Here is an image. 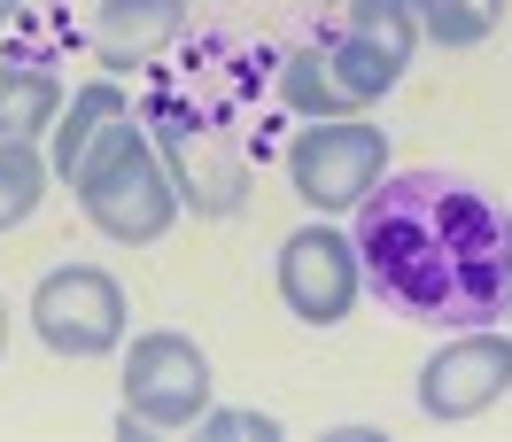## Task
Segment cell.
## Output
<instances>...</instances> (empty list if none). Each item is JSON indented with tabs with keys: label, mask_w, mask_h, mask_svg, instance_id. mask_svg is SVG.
<instances>
[{
	"label": "cell",
	"mask_w": 512,
	"mask_h": 442,
	"mask_svg": "<svg viewBox=\"0 0 512 442\" xmlns=\"http://www.w3.org/2000/svg\"><path fill=\"white\" fill-rule=\"evenodd\" d=\"M63 78L55 70H0V148L8 140H39V132H55L63 117Z\"/></svg>",
	"instance_id": "cell-12"
},
{
	"label": "cell",
	"mask_w": 512,
	"mask_h": 442,
	"mask_svg": "<svg viewBox=\"0 0 512 442\" xmlns=\"http://www.w3.org/2000/svg\"><path fill=\"white\" fill-rule=\"evenodd\" d=\"M47 156H39V140H8L0 148V233H16V225L39 210V194H47Z\"/></svg>",
	"instance_id": "cell-14"
},
{
	"label": "cell",
	"mask_w": 512,
	"mask_h": 442,
	"mask_svg": "<svg viewBox=\"0 0 512 442\" xmlns=\"http://www.w3.org/2000/svg\"><path fill=\"white\" fill-rule=\"evenodd\" d=\"M497 318H505V326H512V280H505V311H497Z\"/></svg>",
	"instance_id": "cell-17"
},
{
	"label": "cell",
	"mask_w": 512,
	"mask_h": 442,
	"mask_svg": "<svg viewBox=\"0 0 512 442\" xmlns=\"http://www.w3.org/2000/svg\"><path fill=\"white\" fill-rule=\"evenodd\" d=\"M24 318H32V334L55 357H109L132 326L125 287H117V272H101V264H55V272H39Z\"/></svg>",
	"instance_id": "cell-6"
},
{
	"label": "cell",
	"mask_w": 512,
	"mask_h": 442,
	"mask_svg": "<svg viewBox=\"0 0 512 442\" xmlns=\"http://www.w3.org/2000/svg\"><path fill=\"white\" fill-rule=\"evenodd\" d=\"M109 117H132L125 86H117V78H94V86H78V94L63 101L55 132H47V171H55V179H70V171H78V156L94 148V132L109 125Z\"/></svg>",
	"instance_id": "cell-11"
},
{
	"label": "cell",
	"mask_w": 512,
	"mask_h": 442,
	"mask_svg": "<svg viewBox=\"0 0 512 442\" xmlns=\"http://www.w3.org/2000/svg\"><path fill=\"white\" fill-rule=\"evenodd\" d=\"M357 264L412 326H481L505 311L512 218L466 179L396 171L357 202Z\"/></svg>",
	"instance_id": "cell-1"
},
{
	"label": "cell",
	"mask_w": 512,
	"mask_h": 442,
	"mask_svg": "<svg viewBox=\"0 0 512 442\" xmlns=\"http://www.w3.org/2000/svg\"><path fill=\"white\" fill-rule=\"evenodd\" d=\"M218 404V380H210V357L187 334H140L125 349V419L117 427H156V435H187L202 411Z\"/></svg>",
	"instance_id": "cell-3"
},
{
	"label": "cell",
	"mask_w": 512,
	"mask_h": 442,
	"mask_svg": "<svg viewBox=\"0 0 512 442\" xmlns=\"http://www.w3.org/2000/svg\"><path fill=\"white\" fill-rule=\"evenodd\" d=\"M148 132H156V156H163V171H171L179 202H194L202 218H233V210H241L249 171L233 156V140H225L202 109H187V94H163L156 117H148Z\"/></svg>",
	"instance_id": "cell-7"
},
{
	"label": "cell",
	"mask_w": 512,
	"mask_h": 442,
	"mask_svg": "<svg viewBox=\"0 0 512 442\" xmlns=\"http://www.w3.org/2000/svg\"><path fill=\"white\" fill-rule=\"evenodd\" d=\"M194 435H210V442H280V435H288V427H280V419H272V411H218V404H210V411H202V419H194Z\"/></svg>",
	"instance_id": "cell-15"
},
{
	"label": "cell",
	"mask_w": 512,
	"mask_h": 442,
	"mask_svg": "<svg viewBox=\"0 0 512 442\" xmlns=\"http://www.w3.org/2000/svg\"><path fill=\"white\" fill-rule=\"evenodd\" d=\"M8 16H16V0H0V24H8Z\"/></svg>",
	"instance_id": "cell-18"
},
{
	"label": "cell",
	"mask_w": 512,
	"mask_h": 442,
	"mask_svg": "<svg viewBox=\"0 0 512 442\" xmlns=\"http://www.w3.org/2000/svg\"><path fill=\"white\" fill-rule=\"evenodd\" d=\"M78 194V210L94 225L101 241H117V249H140V241H163L171 218L187 210L179 187H171V171L156 156V132L132 125V117H109L94 132V148L78 156V171L63 179Z\"/></svg>",
	"instance_id": "cell-2"
},
{
	"label": "cell",
	"mask_w": 512,
	"mask_h": 442,
	"mask_svg": "<svg viewBox=\"0 0 512 442\" xmlns=\"http://www.w3.org/2000/svg\"><path fill=\"white\" fill-rule=\"evenodd\" d=\"M194 0H101L94 8V63L101 70H140L156 63L171 39L187 32Z\"/></svg>",
	"instance_id": "cell-10"
},
{
	"label": "cell",
	"mask_w": 512,
	"mask_h": 442,
	"mask_svg": "<svg viewBox=\"0 0 512 442\" xmlns=\"http://www.w3.org/2000/svg\"><path fill=\"white\" fill-rule=\"evenodd\" d=\"M505 396H512V334L458 326V342H443L419 365V411L435 427H466L481 411H497Z\"/></svg>",
	"instance_id": "cell-8"
},
{
	"label": "cell",
	"mask_w": 512,
	"mask_h": 442,
	"mask_svg": "<svg viewBox=\"0 0 512 442\" xmlns=\"http://www.w3.org/2000/svg\"><path fill=\"white\" fill-rule=\"evenodd\" d=\"M505 8H512V0H412L419 32L435 39V47H450V55L497 39V32H505Z\"/></svg>",
	"instance_id": "cell-13"
},
{
	"label": "cell",
	"mask_w": 512,
	"mask_h": 442,
	"mask_svg": "<svg viewBox=\"0 0 512 442\" xmlns=\"http://www.w3.org/2000/svg\"><path fill=\"white\" fill-rule=\"evenodd\" d=\"M288 179L319 218L357 210V202L388 179V132L365 125V117H311L288 148Z\"/></svg>",
	"instance_id": "cell-5"
},
{
	"label": "cell",
	"mask_w": 512,
	"mask_h": 442,
	"mask_svg": "<svg viewBox=\"0 0 512 442\" xmlns=\"http://www.w3.org/2000/svg\"><path fill=\"white\" fill-rule=\"evenodd\" d=\"M0 70H8V63H0Z\"/></svg>",
	"instance_id": "cell-19"
},
{
	"label": "cell",
	"mask_w": 512,
	"mask_h": 442,
	"mask_svg": "<svg viewBox=\"0 0 512 442\" xmlns=\"http://www.w3.org/2000/svg\"><path fill=\"white\" fill-rule=\"evenodd\" d=\"M357 287H365V264H357V241L334 233V225H295L280 241V303H288L303 326H342L357 311Z\"/></svg>",
	"instance_id": "cell-9"
},
{
	"label": "cell",
	"mask_w": 512,
	"mask_h": 442,
	"mask_svg": "<svg viewBox=\"0 0 512 442\" xmlns=\"http://www.w3.org/2000/svg\"><path fill=\"white\" fill-rule=\"evenodd\" d=\"M419 16L412 0H350V24H342V39L334 47H319L326 63V86L342 94V109H365V101H381L404 86V70H412L419 55Z\"/></svg>",
	"instance_id": "cell-4"
},
{
	"label": "cell",
	"mask_w": 512,
	"mask_h": 442,
	"mask_svg": "<svg viewBox=\"0 0 512 442\" xmlns=\"http://www.w3.org/2000/svg\"><path fill=\"white\" fill-rule=\"evenodd\" d=\"M0 357H8V303H0Z\"/></svg>",
	"instance_id": "cell-16"
}]
</instances>
